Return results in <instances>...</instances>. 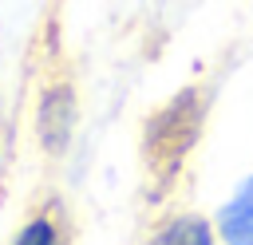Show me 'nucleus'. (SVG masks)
Instances as JSON below:
<instances>
[{"mask_svg":"<svg viewBox=\"0 0 253 245\" xmlns=\"http://www.w3.org/2000/svg\"><path fill=\"white\" fill-rule=\"evenodd\" d=\"M71 119H75V103H71V87L59 83L55 91L43 95V107H40V138H43V150L59 154L67 134H71Z\"/></svg>","mask_w":253,"mask_h":245,"instance_id":"nucleus-1","label":"nucleus"},{"mask_svg":"<svg viewBox=\"0 0 253 245\" xmlns=\"http://www.w3.org/2000/svg\"><path fill=\"white\" fill-rule=\"evenodd\" d=\"M217 229H221V241L225 245H253V174L225 202V209L217 217Z\"/></svg>","mask_w":253,"mask_h":245,"instance_id":"nucleus-2","label":"nucleus"},{"mask_svg":"<svg viewBox=\"0 0 253 245\" xmlns=\"http://www.w3.org/2000/svg\"><path fill=\"white\" fill-rule=\"evenodd\" d=\"M150 245H213V229L206 225V217L198 213H182V217H170Z\"/></svg>","mask_w":253,"mask_h":245,"instance_id":"nucleus-3","label":"nucleus"},{"mask_svg":"<svg viewBox=\"0 0 253 245\" xmlns=\"http://www.w3.org/2000/svg\"><path fill=\"white\" fill-rule=\"evenodd\" d=\"M12 245H63V225L51 209H40L16 229Z\"/></svg>","mask_w":253,"mask_h":245,"instance_id":"nucleus-4","label":"nucleus"}]
</instances>
